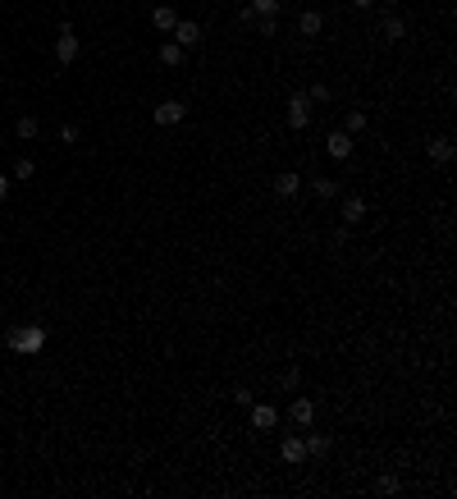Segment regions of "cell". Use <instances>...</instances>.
Returning a JSON list of instances; mask_svg holds the SVG:
<instances>
[{"mask_svg": "<svg viewBox=\"0 0 457 499\" xmlns=\"http://www.w3.org/2000/svg\"><path fill=\"white\" fill-rule=\"evenodd\" d=\"M325 152L334 156V161H348V156H352V133H343V129H334V133L325 138Z\"/></svg>", "mask_w": 457, "mask_h": 499, "instance_id": "52a82bcc", "label": "cell"}, {"mask_svg": "<svg viewBox=\"0 0 457 499\" xmlns=\"http://www.w3.org/2000/svg\"><path fill=\"white\" fill-rule=\"evenodd\" d=\"M343 133H352V138L366 133V111H348L343 115Z\"/></svg>", "mask_w": 457, "mask_h": 499, "instance_id": "ac0fdd59", "label": "cell"}, {"mask_svg": "<svg viewBox=\"0 0 457 499\" xmlns=\"http://www.w3.org/2000/svg\"><path fill=\"white\" fill-rule=\"evenodd\" d=\"M279 458L288 467H297V463H306V440H283V449H279Z\"/></svg>", "mask_w": 457, "mask_h": 499, "instance_id": "5bb4252c", "label": "cell"}, {"mask_svg": "<svg viewBox=\"0 0 457 499\" xmlns=\"http://www.w3.org/2000/svg\"><path fill=\"white\" fill-rule=\"evenodd\" d=\"M306 440V458H325L329 454V435H302Z\"/></svg>", "mask_w": 457, "mask_h": 499, "instance_id": "e0dca14e", "label": "cell"}, {"mask_svg": "<svg viewBox=\"0 0 457 499\" xmlns=\"http://www.w3.org/2000/svg\"><path fill=\"white\" fill-rule=\"evenodd\" d=\"M320 28H325V14L320 10H302L297 14V33L302 37H320Z\"/></svg>", "mask_w": 457, "mask_h": 499, "instance_id": "30bf717a", "label": "cell"}, {"mask_svg": "<svg viewBox=\"0 0 457 499\" xmlns=\"http://www.w3.org/2000/svg\"><path fill=\"white\" fill-rule=\"evenodd\" d=\"M183 101H160V106H156V111H151V120L156 124H160V129H174V124H183Z\"/></svg>", "mask_w": 457, "mask_h": 499, "instance_id": "5b68a950", "label": "cell"}, {"mask_svg": "<svg viewBox=\"0 0 457 499\" xmlns=\"http://www.w3.org/2000/svg\"><path fill=\"white\" fill-rule=\"evenodd\" d=\"M425 156H430L435 165H448V161L457 156V147H453V138H435V142L425 147Z\"/></svg>", "mask_w": 457, "mask_h": 499, "instance_id": "8fae6325", "label": "cell"}, {"mask_svg": "<svg viewBox=\"0 0 457 499\" xmlns=\"http://www.w3.org/2000/svg\"><path fill=\"white\" fill-rule=\"evenodd\" d=\"M380 37H384V42H403V37H407V23L398 19V14H384V19H380Z\"/></svg>", "mask_w": 457, "mask_h": 499, "instance_id": "4fadbf2b", "label": "cell"}, {"mask_svg": "<svg viewBox=\"0 0 457 499\" xmlns=\"http://www.w3.org/2000/svg\"><path fill=\"white\" fill-rule=\"evenodd\" d=\"M297 385H302V371H297V366H288V371L279 376V389H283V394H297Z\"/></svg>", "mask_w": 457, "mask_h": 499, "instance_id": "603a6c76", "label": "cell"}, {"mask_svg": "<svg viewBox=\"0 0 457 499\" xmlns=\"http://www.w3.org/2000/svg\"><path fill=\"white\" fill-rule=\"evenodd\" d=\"M183 60H188V51H183V46H178V42H165V46H160V65L178 69V65H183Z\"/></svg>", "mask_w": 457, "mask_h": 499, "instance_id": "2e32d148", "label": "cell"}, {"mask_svg": "<svg viewBox=\"0 0 457 499\" xmlns=\"http://www.w3.org/2000/svg\"><path fill=\"white\" fill-rule=\"evenodd\" d=\"M403 490V481L393 477V472H384V477H375V495H398Z\"/></svg>", "mask_w": 457, "mask_h": 499, "instance_id": "7402d4cb", "label": "cell"}, {"mask_svg": "<svg viewBox=\"0 0 457 499\" xmlns=\"http://www.w3.org/2000/svg\"><path fill=\"white\" fill-rule=\"evenodd\" d=\"M5 344H10V353H42L46 348V330L42 325H14L10 334H5Z\"/></svg>", "mask_w": 457, "mask_h": 499, "instance_id": "6da1fadb", "label": "cell"}, {"mask_svg": "<svg viewBox=\"0 0 457 499\" xmlns=\"http://www.w3.org/2000/svg\"><path fill=\"white\" fill-rule=\"evenodd\" d=\"M238 23H242V28H251V23H256V10H251V5H242V10H238Z\"/></svg>", "mask_w": 457, "mask_h": 499, "instance_id": "f1b7e54d", "label": "cell"}, {"mask_svg": "<svg viewBox=\"0 0 457 499\" xmlns=\"http://www.w3.org/2000/svg\"><path fill=\"white\" fill-rule=\"evenodd\" d=\"M283 120H288V129H293V133H302L306 124H311V101H306V92H293V97H288Z\"/></svg>", "mask_w": 457, "mask_h": 499, "instance_id": "7a4b0ae2", "label": "cell"}, {"mask_svg": "<svg viewBox=\"0 0 457 499\" xmlns=\"http://www.w3.org/2000/svg\"><path fill=\"white\" fill-rule=\"evenodd\" d=\"M288 417H293V426H302V431H306V426L316 422V403H311V399H293V403H288Z\"/></svg>", "mask_w": 457, "mask_h": 499, "instance_id": "ba28073f", "label": "cell"}, {"mask_svg": "<svg viewBox=\"0 0 457 499\" xmlns=\"http://www.w3.org/2000/svg\"><path fill=\"white\" fill-rule=\"evenodd\" d=\"M251 28H256L261 37H274V33H279V19H256Z\"/></svg>", "mask_w": 457, "mask_h": 499, "instance_id": "484cf974", "label": "cell"}, {"mask_svg": "<svg viewBox=\"0 0 457 499\" xmlns=\"http://www.w3.org/2000/svg\"><path fill=\"white\" fill-rule=\"evenodd\" d=\"M251 426H256V431H274V426H279V408H274V403H256L251 399Z\"/></svg>", "mask_w": 457, "mask_h": 499, "instance_id": "277c9868", "label": "cell"}, {"mask_svg": "<svg viewBox=\"0 0 457 499\" xmlns=\"http://www.w3.org/2000/svg\"><path fill=\"white\" fill-rule=\"evenodd\" d=\"M14 133H19V138H23V142H33V138H37V133H42V124H37V120H33V115H23V120H19V124H14Z\"/></svg>", "mask_w": 457, "mask_h": 499, "instance_id": "44dd1931", "label": "cell"}, {"mask_svg": "<svg viewBox=\"0 0 457 499\" xmlns=\"http://www.w3.org/2000/svg\"><path fill=\"white\" fill-rule=\"evenodd\" d=\"M329 97H334V92H329L325 83H311V88H306V101H311V106H325Z\"/></svg>", "mask_w": 457, "mask_h": 499, "instance_id": "d4e9b609", "label": "cell"}, {"mask_svg": "<svg viewBox=\"0 0 457 499\" xmlns=\"http://www.w3.org/2000/svg\"><path fill=\"white\" fill-rule=\"evenodd\" d=\"M10 183H14V179H10V174H0V202L10 197Z\"/></svg>", "mask_w": 457, "mask_h": 499, "instance_id": "f546056e", "label": "cell"}, {"mask_svg": "<svg viewBox=\"0 0 457 499\" xmlns=\"http://www.w3.org/2000/svg\"><path fill=\"white\" fill-rule=\"evenodd\" d=\"M78 51H83V42H78V33L65 23V28H60V37H55V60H60V65L69 69V65L78 60Z\"/></svg>", "mask_w": 457, "mask_h": 499, "instance_id": "3957f363", "label": "cell"}, {"mask_svg": "<svg viewBox=\"0 0 457 499\" xmlns=\"http://www.w3.org/2000/svg\"><path fill=\"white\" fill-rule=\"evenodd\" d=\"M352 5H357V10H370V5H375V0H352Z\"/></svg>", "mask_w": 457, "mask_h": 499, "instance_id": "4dcf8cb0", "label": "cell"}, {"mask_svg": "<svg viewBox=\"0 0 457 499\" xmlns=\"http://www.w3.org/2000/svg\"><path fill=\"white\" fill-rule=\"evenodd\" d=\"M311 188H316V197H320V202H334V197H343V188H338L334 179H316Z\"/></svg>", "mask_w": 457, "mask_h": 499, "instance_id": "ffe728a7", "label": "cell"}, {"mask_svg": "<svg viewBox=\"0 0 457 499\" xmlns=\"http://www.w3.org/2000/svg\"><path fill=\"white\" fill-rule=\"evenodd\" d=\"M233 403H242V408H251V389H247V385H238V389H233Z\"/></svg>", "mask_w": 457, "mask_h": 499, "instance_id": "83f0119b", "label": "cell"}, {"mask_svg": "<svg viewBox=\"0 0 457 499\" xmlns=\"http://www.w3.org/2000/svg\"><path fill=\"white\" fill-rule=\"evenodd\" d=\"M151 23L160 28V33H174V23H178L174 5H156V10H151Z\"/></svg>", "mask_w": 457, "mask_h": 499, "instance_id": "9a60e30c", "label": "cell"}, {"mask_svg": "<svg viewBox=\"0 0 457 499\" xmlns=\"http://www.w3.org/2000/svg\"><path fill=\"white\" fill-rule=\"evenodd\" d=\"M174 42L183 46V51H188V46H197V42H201V23H188V19H178V23H174Z\"/></svg>", "mask_w": 457, "mask_h": 499, "instance_id": "7c38bea8", "label": "cell"}, {"mask_svg": "<svg viewBox=\"0 0 457 499\" xmlns=\"http://www.w3.org/2000/svg\"><path fill=\"white\" fill-rule=\"evenodd\" d=\"M279 5H283V0H251L256 19H274V14H279Z\"/></svg>", "mask_w": 457, "mask_h": 499, "instance_id": "cb8c5ba5", "label": "cell"}, {"mask_svg": "<svg viewBox=\"0 0 457 499\" xmlns=\"http://www.w3.org/2000/svg\"><path fill=\"white\" fill-rule=\"evenodd\" d=\"M384 5H398V0H384Z\"/></svg>", "mask_w": 457, "mask_h": 499, "instance_id": "1f68e13d", "label": "cell"}, {"mask_svg": "<svg viewBox=\"0 0 457 499\" xmlns=\"http://www.w3.org/2000/svg\"><path fill=\"white\" fill-rule=\"evenodd\" d=\"M78 138H83V133H78V124H60V142H65V147H74Z\"/></svg>", "mask_w": 457, "mask_h": 499, "instance_id": "4316f807", "label": "cell"}, {"mask_svg": "<svg viewBox=\"0 0 457 499\" xmlns=\"http://www.w3.org/2000/svg\"><path fill=\"white\" fill-rule=\"evenodd\" d=\"M33 174H37V161H33V156H19V161H14V174H10V179H19V183H28Z\"/></svg>", "mask_w": 457, "mask_h": 499, "instance_id": "d6986e66", "label": "cell"}, {"mask_svg": "<svg viewBox=\"0 0 457 499\" xmlns=\"http://www.w3.org/2000/svg\"><path fill=\"white\" fill-rule=\"evenodd\" d=\"M270 188H274V197H297V193H302V174H293V170H283V174L270 183Z\"/></svg>", "mask_w": 457, "mask_h": 499, "instance_id": "9c48e42d", "label": "cell"}, {"mask_svg": "<svg viewBox=\"0 0 457 499\" xmlns=\"http://www.w3.org/2000/svg\"><path fill=\"white\" fill-rule=\"evenodd\" d=\"M338 215H343V224L352 229V224L366 220V202H361L357 193H348V197H338Z\"/></svg>", "mask_w": 457, "mask_h": 499, "instance_id": "8992f818", "label": "cell"}]
</instances>
